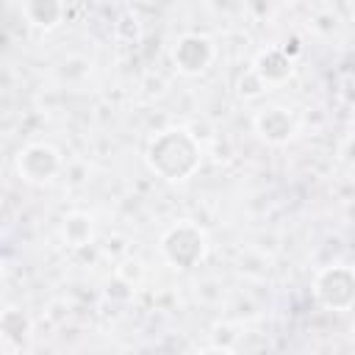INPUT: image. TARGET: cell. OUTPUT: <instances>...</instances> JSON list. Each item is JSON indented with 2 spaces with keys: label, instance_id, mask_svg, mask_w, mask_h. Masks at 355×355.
Wrapping results in <instances>:
<instances>
[{
  "label": "cell",
  "instance_id": "1",
  "mask_svg": "<svg viewBox=\"0 0 355 355\" xmlns=\"http://www.w3.org/2000/svg\"><path fill=\"white\" fill-rule=\"evenodd\" d=\"M144 164L161 180H189L202 164V141L189 128H164L147 141Z\"/></svg>",
  "mask_w": 355,
  "mask_h": 355
},
{
  "label": "cell",
  "instance_id": "2",
  "mask_svg": "<svg viewBox=\"0 0 355 355\" xmlns=\"http://www.w3.org/2000/svg\"><path fill=\"white\" fill-rule=\"evenodd\" d=\"M161 255L169 266L186 272V269H194L205 252H208V239H205V230L191 222V219H180L175 225H169L164 233H161Z\"/></svg>",
  "mask_w": 355,
  "mask_h": 355
},
{
  "label": "cell",
  "instance_id": "3",
  "mask_svg": "<svg viewBox=\"0 0 355 355\" xmlns=\"http://www.w3.org/2000/svg\"><path fill=\"white\" fill-rule=\"evenodd\" d=\"M313 300L327 311H349L355 302V272L347 263H327L313 275Z\"/></svg>",
  "mask_w": 355,
  "mask_h": 355
},
{
  "label": "cell",
  "instance_id": "4",
  "mask_svg": "<svg viewBox=\"0 0 355 355\" xmlns=\"http://www.w3.org/2000/svg\"><path fill=\"white\" fill-rule=\"evenodd\" d=\"M17 175L31 186H47L64 172V158L53 144L31 141L17 153Z\"/></svg>",
  "mask_w": 355,
  "mask_h": 355
},
{
  "label": "cell",
  "instance_id": "5",
  "mask_svg": "<svg viewBox=\"0 0 355 355\" xmlns=\"http://www.w3.org/2000/svg\"><path fill=\"white\" fill-rule=\"evenodd\" d=\"M169 58H172V67L180 75L194 78V75H202V72L211 69V64L216 61V44H214L211 36L197 33V31L180 33L175 39V44H172Z\"/></svg>",
  "mask_w": 355,
  "mask_h": 355
},
{
  "label": "cell",
  "instance_id": "6",
  "mask_svg": "<svg viewBox=\"0 0 355 355\" xmlns=\"http://www.w3.org/2000/svg\"><path fill=\"white\" fill-rule=\"evenodd\" d=\"M252 130L266 144H288L300 130V116L286 105H266L252 114Z\"/></svg>",
  "mask_w": 355,
  "mask_h": 355
},
{
  "label": "cell",
  "instance_id": "7",
  "mask_svg": "<svg viewBox=\"0 0 355 355\" xmlns=\"http://www.w3.org/2000/svg\"><path fill=\"white\" fill-rule=\"evenodd\" d=\"M250 69L263 80L266 89H272V86L288 83V78L294 75V61L280 47H266V50H261L255 55V61H252Z\"/></svg>",
  "mask_w": 355,
  "mask_h": 355
},
{
  "label": "cell",
  "instance_id": "8",
  "mask_svg": "<svg viewBox=\"0 0 355 355\" xmlns=\"http://www.w3.org/2000/svg\"><path fill=\"white\" fill-rule=\"evenodd\" d=\"M22 17L33 25V28H44V31H53L61 25L64 14H67V6L58 3V0H28L19 6Z\"/></svg>",
  "mask_w": 355,
  "mask_h": 355
},
{
  "label": "cell",
  "instance_id": "9",
  "mask_svg": "<svg viewBox=\"0 0 355 355\" xmlns=\"http://www.w3.org/2000/svg\"><path fill=\"white\" fill-rule=\"evenodd\" d=\"M61 236H64V241H67L72 250H83V247L92 244V236H94V219H92L86 211H72V214L64 216Z\"/></svg>",
  "mask_w": 355,
  "mask_h": 355
},
{
  "label": "cell",
  "instance_id": "10",
  "mask_svg": "<svg viewBox=\"0 0 355 355\" xmlns=\"http://www.w3.org/2000/svg\"><path fill=\"white\" fill-rule=\"evenodd\" d=\"M31 333V316L22 308H6L0 313V336L11 344H22V338H28Z\"/></svg>",
  "mask_w": 355,
  "mask_h": 355
},
{
  "label": "cell",
  "instance_id": "11",
  "mask_svg": "<svg viewBox=\"0 0 355 355\" xmlns=\"http://www.w3.org/2000/svg\"><path fill=\"white\" fill-rule=\"evenodd\" d=\"M114 36L125 44H136L141 39V19L133 11H125L116 22H114Z\"/></svg>",
  "mask_w": 355,
  "mask_h": 355
},
{
  "label": "cell",
  "instance_id": "12",
  "mask_svg": "<svg viewBox=\"0 0 355 355\" xmlns=\"http://www.w3.org/2000/svg\"><path fill=\"white\" fill-rule=\"evenodd\" d=\"M236 92H239V97H244V100H258V97H263L269 89L263 86V80H261L252 69H244V72L239 75V80H236Z\"/></svg>",
  "mask_w": 355,
  "mask_h": 355
},
{
  "label": "cell",
  "instance_id": "13",
  "mask_svg": "<svg viewBox=\"0 0 355 355\" xmlns=\"http://www.w3.org/2000/svg\"><path fill=\"white\" fill-rule=\"evenodd\" d=\"M141 275H144V269H141L139 261H122V263L114 269V277H119V280L128 283V286H136V283L141 280Z\"/></svg>",
  "mask_w": 355,
  "mask_h": 355
},
{
  "label": "cell",
  "instance_id": "14",
  "mask_svg": "<svg viewBox=\"0 0 355 355\" xmlns=\"http://www.w3.org/2000/svg\"><path fill=\"white\" fill-rule=\"evenodd\" d=\"M197 355H236V352H233L230 347H216V344H214V347H208V349H202V352H197Z\"/></svg>",
  "mask_w": 355,
  "mask_h": 355
},
{
  "label": "cell",
  "instance_id": "15",
  "mask_svg": "<svg viewBox=\"0 0 355 355\" xmlns=\"http://www.w3.org/2000/svg\"><path fill=\"white\" fill-rule=\"evenodd\" d=\"M11 355H33V352H28V349H14Z\"/></svg>",
  "mask_w": 355,
  "mask_h": 355
}]
</instances>
